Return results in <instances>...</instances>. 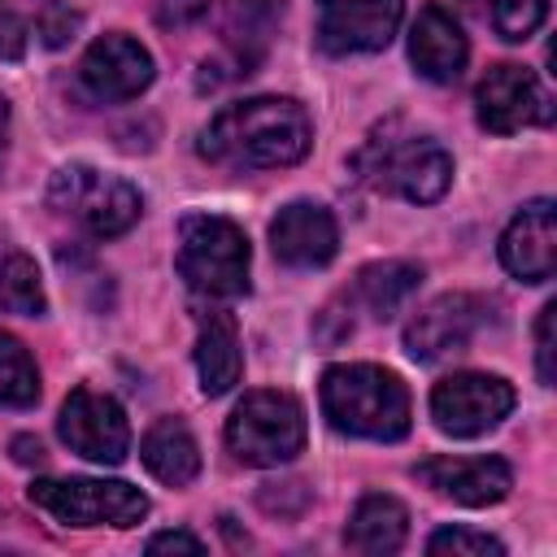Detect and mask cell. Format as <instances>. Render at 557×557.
<instances>
[{
  "instance_id": "cell-13",
  "label": "cell",
  "mask_w": 557,
  "mask_h": 557,
  "mask_svg": "<svg viewBox=\"0 0 557 557\" xmlns=\"http://www.w3.org/2000/svg\"><path fill=\"white\" fill-rule=\"evenodd\" d=\"M78 74H83V87L96 100H135L152 83V57L139 39L113 30V35H100L87 48Z\"/></svg>"
},
{
  "instance_id": "cell-26",
  "label": "cell",
  "mask_w": 557,
  "mask_h": 557,
  "mask_svg": "<svg viewBox=\"0 0 557 557\" xmlns=\"http://www.w3.org/2000/svg\"><path fill=\"white\" fill-rule=\"evenodd\" d=\"M74 26H78V13H70V9H65V4H57V0H48V4H44L39 35H44V44H48V48H61V44L74 35Z\"/></svg>"
},
{
  "instance_id": "cell-18",
  "label": "cell",
  "mask_w": 557,
  "mask_h": 557,
  "mask_svg": "<svg viewBox=\"0 0 557 557\" xmlns=\"http://www.w3.org/2000/svg\"><path fill=\"white\" fill-rule=\"evenodd\" d=\"M196 370H200V387L205 396H222L239 383L244 357H239V335H235V318L226 309H209L200 318V335H196Z\"/></svg>"
},
{
  "instance_id": "cell-9",
  "label": "cell",
  "mask_w": 557,
  "mask_h": 557,
  "mask_svg": "<svg viewBox=\"0 0 557 557\" xmlns=\"http://www.w3.org/2000/svg\"><path fill=\"white\" fill-rule=\"evenodd\" d=\"M61 440L87 457V461H100V466H117L131 448V426H126V413L113 396L104 392H91V387H74L61 405Z\"/></svg>"
},
{
  "instance_id": "cell-12",
  "label": "cell",
  "mask_w": 557,
  "mask_h": 557,
  "mask_svg": "<svg viewBox=\"0 0 557 557\" xmlns=\"http://www.w3.org/2000/svg\"><path fill=\"white\" fill-rule=\"evenodd\" d=\"M483 322H487V305L479 296L448 292L413 313V322L405 326V348L413 361H440V357L466 352V344Z\"/></svg>"
},
{
  "instance_id": "cell-29",
  "label": "cell",
  "mask_w": 557,
  "mask_h": 557,
  "mask_svg": "<svg viewBox=\"0 0 557 557\" xmlns=\"http://www.w3.org/2000/svg\"><path fill=\"white\" fill-rule=\"evenodd\" d=\"M22 52H26V22L9 4H0V57L17 61Z\"/></svg>"
},
{
  "instance_id": "cell-4",
  "label": "cell",
  "mask_w": 557,
  "mask_h": 557,
  "mask_svg": "<svg viewBox=\"0 0 557 557\" xmlns=\"http://www.w3.org/2000/svg\"><path fill=\"white\" fill-rule=\"evenodd\" d=\"M48 200L57 213H65L74 226H83L96 239H113L131 231L144 209L139 191L126 178L104 174L96 165H61L48 183Z\"/></svg>"
},
{
  "instance_id": "cell-23",
  "label": "cell",
  "mask_w": 557,
  "mask_h": 557,
  "mask_svg": "<svg viewBox=\"0 0 557 557\" xmlns=\"http://www.w3.org/2000/svg\"><path fill=\"white\" fill-rule=\"evenodd\" d=\"M35 400H39V370H35L30 352L22 348V339L0 331V405L26 409Z\"/></svg>"
},
{
  "instance_id": "cell-21",
  "label": "cell",
  "mask_w": 557,
  "mask_h": 557,
  "mask_svg": "<svg viewBox=\"0 0 557 557\" xmlns=\"http://www.w3.org/2000/svg\"><path fill=\"white\" fill-rule=\"evenodd\" d=\"M422 283V270L409 261H374L357 274L352 283V300L370 313V318H392Z\"/></svg>"
},
{
  "instance_id": "cell-11",
  "label": "cell",
  "mask_w": 557,
  "mask_h": 557,
  "mask_svg": "<svg viewBox=\"0 0 557 557\" xmlns=\"http://www.w3.org/2000/svg\"><path fill=\"white\" fill-rule=\"evenodd\" d=\"M313 4H318V44L335 57L387 48L405 13L400 0H313Z\"/></svg>"
},
{
  "instance_id": "cell-17",
  "label": "cell",
  "mask_w": 557,
  "mask_h": 557,
  "mask_svg": "<svg viewBox=\"0 0 557 557\" xmlns=\"http://www.w3.org/2000/svg\"><path fill=\"white\" fill-rule=\"evenodd\" d=\"M466 52L470 48L453 13H444L440 4H426L409 30V61L418 65V74L431 83H453L466 65Z\"/></svg>"
},
{
  "instance_id": "cell-24",
  "label": "cell",
  "mask_w": 557,
  "mask_h": 557,
  "mask_svg": "<svg viewBox=\"0 0 557 557\" xmlns=\"http://www.w3.org/2000/svg\"><path fill=\"white\" fill-rule=\"evenodd\" d=\"M483 4V17L492 22V30L509 44H522L527 35H535V26L548 13V0H474Z\"/></svg>"
},
{
  "instance_id": "cell-30",
  "label": "cell",
  "mask_w": 557,
  "mask_h": 557,
  "mask_svg": "<svg viewBox=\"0 0 557 557\" xmlns=\"http://www.w3.org/2000/svg\"><path fill=\"white\" fill-rule=\"evenodd\" d=\"M148 553H191V557H200L205 544L196 535H187V531H161V535L148 540Z\"/></svg>"
},
{
  "instance_id": "cell-5",
  "label": "cell",
  "mask_w": 557,
  "mask_h": 557,
  "mask_svg": "<svg viewBox=\"0 0 557 557\" xmlns=\"http://www.w3.org/2000/svg\"><path fill=\"white\" fill-rule=\"evenodd\" d=\"M226 448L244 466H283L305 448V409L287 392H248L226 418Z\"/></svg>"
},
{
  "instance_id": "cell-32",
  "label": "cell",
  "mask_w": 557,
  "mask_h": 557,
  "mask_svg": "<svg viewBox=\"0 0 557 557\" xmlns=\"http://www.w3.org/2000/svg\"><path fill=\"white\" fill-rule=\"evenodd\" d=\"M4 148H9V100L0 96V165H4Z\"/></svg>"
},
{
  "instance_id": "cell-25",
  "label": "cell",
  "mask_w": 557,
  "mask_h": 557,
  "mask_svg": "<svg viewBox=\"0 0 557 557\" xmlns=\"http://www.w3.org/2000/svg\"><path fill=\"white\" fill-rule=\"evenodd\" d=\"M431 553H453V557H500L505 544L483 535V531H466V527H444L426 540Z\"/></svg>"
},
{
  "instance_id": "cell-31",
  "label": "cell",
  "mask_w": 557,
  "mask_h": 557,
  "mask_svg": "<svg viewBox=\"0 0 557 557\" xmlns=\"http://www.w3.org/2000/svg\"><path fill=\"white\" fill-rule=\"evenodd\" d=\"M13 457H17L22 466H30V461H44V448H39V440L17 435V440H13Z\"/></svg>"
},
{
  "instance_id": "cell-27",
  "label": "cell",
  "mask_w": 557,
  "mask_h": 557,
  "mask_svg": "<svg viewBox=\"0 0 557 557\" xmlns=\"http://www.w3.org/2000/svg\"><path fill=\"white\" fill-rule=\"evenodd\" d=\"M553 322H557V305H544L540 309V322H535V370H540V383H553Z\"/></svg>"
},
{
  "instance_id": "cell-22",
  "label": "cell",
  "mask_w": 557,
  "mask_h": 557,
  "mask_svg": "<svg viewBox=\"0 0 557 557\" xmlns=\"http://www.w3.org/2000/svg\"><path fill=\"white\" fill-rule=\"evenodd\" d=\"M44 283L39 270L26 252H17L13 244H0V313H22V318H39L44 313Z\"/></svg>"
},
{
  "instance_id": "cell-20",
  "label": "cell",
  "mask_w": 557,
  "mask_h": 557,
  "mask_svg": "<svg viewBox=\"0 0 557 557\" xmlns=\"http://www.w3.org/2000/svg\"><path fill=\"white\" fill-rule=\"evenodd\" d=\"M139 457H144L148 474L161 479V483H170V487L191 483L196 470H200V448H196L191 431H187L178 418L152 422L148 435H144V444H139Z\"/></svg>"
},
{
  "instance_id": "cell-16",
  "label": "cell",
  "mask_w": 557,
  "mask_h": 557,
  "mask_svg": "<svg viewBox=\"0 0 557 557\" xmlns=\"http://www.w3.org/2000/svg\"><path fill=\"white\" fill-rule=\"evenodd\" d=\"M413 474L457 505H496L513 487V474L500 457H426Z\"/></svg>"
},
{
  "instance_id": "cell-6",
  "label": "cell",
  "mask_w": 557,
  "mask_h": 557,
  "mask_svg": "<svg viewBox=\"0 0 557 557\" xmlns=\"http://www.w3.org/2000/svg\"><path fill=\"white\" fill-rule=\"evenodd\" d=\"M361 174L379 187V191H396L413 205H431L448 191L453 183V157L435 144V139H418V135H405V139H370L357 157Z\"/></svg>"
},
{
  "instance_id": "cell-7",
  "label": "cell",
  "mask_w": 557,
  "mask_h": 557,
  "mask_svg": "<svg viewBox=\"0 0 557 557\" xmlns=\"http://www.w3.org/2000/svg\"><path fill=\"white\" fill-rule=\"evenodd\" d=\"M26 496L65 527H135L148 518V496L122 479H39Z\"/></svg>"
},
{
  "instance_id": "cell-19",
  "label": "cell",
  "mask_w": 557,
  "mask_h": 557,
  "mask_svg": "<svg viewBox=\"0 0 557 557\" xmlns=\"http://www.w3.org/2000/svg\"><path fill=\"white\" fill-rule=\"evenodd\" d=\"M405 531H409V513L400 500L392 496H361L348 527H344V544L352 553H366V557H379V553H396L405 544Z\"/></svg>"
},
{
  "instance_id": "cell-15",
  "label": "cell",
  "mask_w": 557,
  "mask_h": 557,
  "mask_svg": "<svg viewBox=\"0 0 557 557\" xmlns=\"http://www.w3.org/2000/svg\"><path fill=\"white\" fill-rule=\"evenodd\" d=\"M335 244H339V231H335V218L322 205L292 200L270 222V248L292 270H318V265H326L335 257Z\"/></svg>"
},
{
  "instance_id": "cell-1",
  "label": "cell",
  "mask_w": 557,
  "mask_h": 557,
  "mask_svg": "<svg viewBox=\"0 0 557 557\" xmlns=\"http://www.w3.org/2000/svg\"><path fill=\"white\" fill-rule=\"evenodd\" d=\"M313 144L309 113L287 96H252L213 113L200 131V157L235 170H270L296 165Z\"/></svg>"
},
{
  "instance_id": "cell-14",
  "label": "cell",
  "mask_w": 557,
  "mask_h": 557,
  "mask_svg": "<svg viewBox=\"0 0 557 557\" xmlns=\"http://www.w3.org/2000/svg\"><path fill=\"white\" fill-rule=\"evenodd\" d=\"M500 261L522 283H544L557 270V213L553 200H531L500 235Z\"/></svg>"
},
{
  "instance_id": "cell-2",
  "label": "cell",
  "mask_w": 557,
  "mask_h": 557,
  "mask_svg": "<svg viewBox=\"0 0 557 557\" xmlns=\"http://www.w3.org/2000/svg\"><path fill=\"white\" fill-rule=\"evenodd\" d=\"M322 413L344 435L400 440L409 431V392L383 366H331L322 374Z\"/></svg>"
},
{
  "instance_id": "cell-3",
  "label": "cell",
  "mask_w": 557,
  "mask_h": 557,
  "mask_svg": "<svg viewBox=\"0 0 557 557\" xmlns=\"http://www.w3.org/2000/svg\"><path fill=\"white\" fill-rule=\"evenodd\" d=\"M174 265L187 278V287L205 296L248 292V239L231 218H218V213L183 218Z\"/></svg>"
},
{
  "instance_id": "cell-8",
  "label": "cell",
  "mask_w": 557,
  "mask_h": 557,
  "mask_svg": "<svg viewBox=\"0 0 557 557\" xmlns=\"http://www.w3.org/2000/svg\"><path fill=\"white\" fill-rule=\"evenodd\" d=\"M509 409H513V387L500 374H453L431 392L435 426L457 440L492 431Z\"/></svg>"
},
{
  "instance_id": "cell-28",
  "label": "cell",
  "mask_w": 557,
  "mask_h": 557,
  "mask_svg": "<svg viewBox=\"0 0 557 557\" xmlns=\"http://www.w3.org/2000/svg\"><path fill=\"white\" fill-rule=\"evenodd\" d=\"M209 13V0H157V22L165 30H183Z\"/></svg>"
},
{
  "instance_id": "cell-10",
  "label": "cell",
  "mask_w": 557,
  "mask_h": 557,
  "mask_svg": "<svg viewBox=\"0 0 557 557\" xmlns=\"http://www.w3.org/2000/svg\"><path fill=\"white\" fill-rule=\"evenodd\" d=\"M474 104H479V122L492 135H513V131H527V126H540L553 117V104H548L540 78L513 61L483 74Z\"/></svg>"
}]
</instances>
